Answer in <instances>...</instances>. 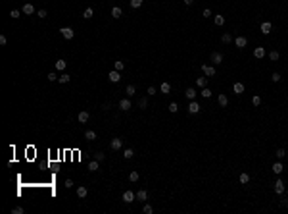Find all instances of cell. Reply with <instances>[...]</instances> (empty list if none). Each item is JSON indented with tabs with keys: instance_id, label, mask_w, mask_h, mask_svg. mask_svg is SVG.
<instances>
[{
	"instance_id": "obj_52",
	"label": "cell",
	"mask_w": 288,
	"mask_h": 214,
	"mask_svg": "<svg viewBox=\"0 0 288 214\" xmlns=\"http://www.w3.org/2000/svg\"><path fill=\"white\" fill-rule=\"evenodd\" d=\"M148 95H150V97H152V95H156V89L154 87H148Z\"/></svg>"
},
{
	"instance_id": "obj_43",
	"label": "cell",
	"mask_w": 288,
	"mask_h": 214,
	"mask_svg": "<svg viewBox=\"0 0 288 214\" xmlns=\"http://www.w3.org/2000/svg\"><path fill=\"white\" fill-rule=\"evenodd\" d=\"M142 212H144V214H152V212H154V208H152V205H144Z\"/></svg>"
},
{
	"instance_id": "obj_20",
	"label": "cell",
	"mask_w": 288,
	"mask_h": 214,
	"mask_svg": "<svg viewBox=\"0 0 288 214\" xmlns=\"http://www.w3.org/2000/svg\"><path fill=\"white\" fill-rule=\"evenodd\" d=\"M217 102H219L221 106H227V104H229V98H227V95H223V93H221L219 97H217Z\"/></svg>"
},
{
	"instance_id": "obj_28",
	"label": "cell",
	"mask_w": 288,
	"mask_h": 214,
	"mask_svg": "<svg viewBox=\"0 0 288 214\" xmlns=\"http://www.w3.org/2000/svg\"><path fill=\"white\" fill-rule=\"evenodd\" d=\"M123 156H125L127 160H131V158L135 156V150H133V149H125V150H123Z\"/></svg>"
},
{
	"instance_id": "obj_11",
	"label": "cell",
	"mask_w": 288,
	"mask_h": 214,
	"mask_svg": "<svg viewBox=\"0 0 288 214\" xmlns=\"http://www.w3.org/2000/svg\"><path fill=\"white\" fill-rule=\"evenodd\" d=\"M184 97H186L188 100H196V89H194V87H188L186 91H184Z\"/></svg>"
},
{
	"instance_id": "obj_38",
	"label": "cell",
	"mask_w": 288,
	"mask_h": 214,
	"mask_svg": "<svg viewBox=\"0 0 288 214\" xmlns=\"http://www.w3.org/2000/svg\"><path fill=\"white\" fill-rule=\"evenodd\" d=\"M58 77H60V75L56 73V71H50V73L46 75V79H48V81H56V79H58Z\"/></svg>"
},
{
	"instance_id": "obj_18",
	"label": "cell",
	"mask_w": 288,
	"mask_h": 214,
	"mask_svg": "<svg viewBox=\"0 0 288 214\" xmlns=\"http://www.w3.org/2000/svg\"><path fill=\"white\" fill-rule=\"evenodd\" d=\"M233 91H234L236 95H242V93H244V83H240V81H238V83H234V85H233Z\"/></svg>"
},
{
	"instance_id": "obj_47",
	"label": "cell",
	"mask_w": 288,
	"mask_h": 214,
	"mask_svg": "<svg viewBox=\"0 0 288 214\" xmlns=\"http://www.w3.org/2000/svg\"><path fill=\"white\" fill-rule=\"evenodd\" d=\"M148 106V98H140L138 100V108H146Z\"/></svg>"
},
{
	"instance_id": "obj_5",
	"label": "cell",
	"mask_w": 288,
	"mask_h": 214,
	"mask_svg": "<svg viewBox=\"0 0 288 214\" xmlns=\"http://www.w3.org/2000/svg\"><path fill=\"white\" fill-rule=\"evenodd\" d=\"M119 108H121L123 112H127V110L133 108V102H131L129 98H121V100H119Z\"/></svg>"
},
{
	"instance_id": "obj_36",
	"label": "cell",
	"mask_w": 288,
	"mask_h": 214,
	"mask_svg": "<svg viewBox=\"0 0 288 214\" xmlns=\"http://www.w3.org/2000/svg\"><path fill=\"white\" fill-rule=\"evenodd\" d=\"M10 16H12V19L21 18V10H12V12H10Z\"/></svg>"
},
{
	"instance_id": "obj_26",
	"label": "cell",
	"mask_w": 288,
	"mask_h": 214,
	"mask_svg": "<svg viewBox=\"0 0 288 214\" xmlns=\"http://www.w3.org/2000/svg\"><path fill=\"white\" fill-rule=\"evenodd\" d=\"M92 16H94V10H92V8H87L85 12H83V18H85V19H90Z\"/></svg>"
},
{
	"instance_id": "obj_13",
	"label": "cell",
	"mask_w": 288,
	"mask_h": 214,
	"mask_svg": "<svg viewBox=\"0 0 288 214\" xmlns=\"http://www.w3.org/2000/svg\"><path fill=\"white\" fill-rule=\"evenodd\" d=\"M21 12H23L25 16H31V14H35V6H33V4H23Z\"/></svg>"
},
{
	"instance_id": "obj_22",
	"label": "cell",
	"mask_w": 288,
	"mask_h": 214,
	"mask_svg": "<svg viewBox=\"0 0 288 214\" xmlns=\"http://www.w3.org/2000/svg\"><path fill=\"white\" fill-rule=\"evenodd\" d=\"M125 93H127V97H135V93H137V87H135V85H127Z\"/></svg>"
},
{
	"instance_id": "obj_21",
	"label": "cell",
	"mask_w": 288,
	"mask_h": 214,
	"mask_svg": "<svg viewBox=\"0 0 288 214\" xmlns=\"http://www.w3.org/2000/svg\"><path fill=\"white\" fill-rule=\"evenodd\" d=\"M148 199V193H146V189H140L137 193V201H146Z\"/></svg>"
},
{
	"instance_id": "obj_32",
	"label": "cell",
	"mask_w": 288,
	"mask_h": 214,
	"mask_svg": "<svg viewBox=\"0 0 288 214\" xmlns=\"http://www.w3.org/2000/svg\"><path fill=\"white\" fill-rule=\"evenodd\" d=\"M129 4H131V8H133V10H137V8H140V6H142V0H131Z\"/></svg>"
},
{
	"instance_id": "obj_44",
	"label": "cell",
	"mask_w": 288,
	"mask_h": 214,
	"mask_svg": "<svg viewBox=\"0 0 288 214\" xmlns=\"http://www.w3.org/2000/svg\"><path fill=\"white\" fill-rule=\"evenodd\" d=\"M25 210H23V206H14L12 208V214H23Z\"/></svg>"
},
{
	"instance_id": "obj_31",
	"label": "cell",
	"mask_w": 288,
	"mask_h": 214,
	"mask_svg": "<svg viewBox=\"0 0 288 214\" xmlns=\"http://www.w3.org/2000/svg\"><path fill=\"white\" fill-rule=\"evenodd\" d=\"M88 170H90V172H96V170H98V160H92V162H88Z\"/></svg>"
},
{
	"instance_id": "obj_27",
	"label": "cell",
	"mask_w": 288,
	"mask_h": 214,
	"mask_svg": "<svg viewBox=\"0 0 288 214\" xmlns=\"http://www.w3.org/2000/svg\"><path fill=\"white\" fill-rule=\"evenodd\" d=\"M238 179H240V183H242V185H246V183L250 182V176H248L246 172H242V174H240V177H238Z\"/></svg>"
},
{
	"instance_id": "obj_35",
	"label": "cell",
	"mask_w": 288,
	"mask_h": 214,
	"mask_svg": "<svg viewBox=\"0 0 288 214\" xmlns=\"http://www.w3.org/2000/svg\"><path fill=\"white\" fill-rule=\"evenodd\" d=\"M85 137H87L88 141H94V139H96V133H94V131H92V129H88L87 133H85Z\"/></svg>"
},
{
	"instance_id": "obj_25",
	"label": "cell",
	"mask_w": 288,
	"mask_h": 214,
	"mask_svg": "<svg viewBox=\"0 0 288 214\" xmlns=\"http://www.w3.org/2000/svg\"><path fill=\"white\" fill-rule=\"evenodd\" d=\"M65 68H67V64H65V60H58V62H56V70H58V71H64Z\"/></svg>"
},
{
	"instance_id": "obj_50",
	"label": "cell",
	"mask_w": 288,
	"mask_h": 214,
	"mask_svg": "<svg viewBox=\"0 0 288 214\" xmlns=\"http://www.w3.org/2000/svg\"><path fill=\"white\" fill-rule=\"evenodd\" d=\"M202 16H204V18H211V10H204V12H202Z\"/></svg>"
},
{
	"instance_id": "obj_23",
	"label": "cell",
	"mask_w": 288,
	"mask_h": 214,
	"mask_svg": "<svg viewBox=\"0 0 288 214\" xmlns=\"http://www.w3.org/2000/svg\"><path fill=\"white\" fill-rule=\"evenodd\" d=\"M71 81V75H67V73H62L58 77V83H69Z\"/></svg>"
},
{
	"instance_id": "obj_6",
	"label": "cell",
	"mask_w": 288,
	"mask_h": 214,
	"mask_svg": "<svg viewBox=\"0 0 288 214\" xmlns=\"http://www.w3.org/2000/svg\"><path fill=\"white\" fill-rule=\"evenodd\" d=\"M284 191H286L284 189V182L282 179H277V182H275V193H277V195H282Z\"/></svg>"
},
{
	"instance_id": "obj_41",
	"label": "cell",
	"mask_w": 288,
	"mask_h": 214,
	"mask_svg": "<svg viewBox=\"0 0 288 214\" xmlns=\"http://www.w3.org/2000/svg\"><path fill=\"white\" fill-rule=\"evenodd\" d=\"M202 97H204V98H210L211 97V91L207 87H204V89H202Z\"/></svg>"
},
{
	"instance_id": "obj_2",
	"label": "cell",
	"mask_w": 288,
	"mask_h": 214,
	"mask_svg": "<svg viewBox=\"0 0 288 214\" xmlns=\"http://www.w3.org/2000/svg\"><path fill=\"white\" fill-rule=\"evenodd\" d=\"M108 79H110L111 83H119V81H121V71H117V70H111L110 73H108Z\"/></svg>"
},
{
	"instance_id": "obj_54",
	"label": "cell",
	"mask_w": 288,
	"mask_h": 214,
	"mask_svg": "<svg viewBox=\"0 0 288 214\" xmlns=\"http://www.w3.org/2000/svg\"><path fill=\"white\" fill-rule=\"evenodd\" d=\"M286 193H288V189H286Z\"/></svg>"
},
{
	"instance_id": "obj_46",
	"label": "cell",
	"mask_w": 288,
	"mask_h": 214,
	"mask_svg": "<svg viewBox=\"0 0 288 214\" xmlns=\"http://www.w3.org/2000/svg\"><path fill=\"white\" fill-rule=\"evenodd\" d=\"M252 102H254V106H259V104H261V97H259V95H256V97L252 98Z\"/></svg>"
},
{
	"instance_id": "obj_49",
	"label": "cell",
	"mask_w": 288,
	"mask_h": 214,
	"mask_svg": "<svg viewBox=\"0 0 288 214\" xmlns=\"http://www.w3.org/2000/svg\"><path fill=\"white\" fill-rule=\"evenodd\" d=\"M37 16H39L41 19H44L46 16H48V12H46V10H39V12H37Z\"/></svg>"
},
{
	"instance_id": "obj_4",
	"label": "cell",
	"mask_w": 288,
	"mask_h": 214,
	"mask_svg": "<svg viewBox=\"0 0 288 214\" xmlns=\"http://www.w3.org/2000/svg\"><path fill=\"white\" fill-rule=\"evenodd\" d=\"M202 71L206 73V77H213V75L217 73L215 68H213V66H210V64H204V66H202Z\"/></svg>"
},
{
	"instance_id": "obj_24",
	"label": "cell",
	"mask_w": 288,
	"mask_h": 214,
	"mask_svg": "<svg viewBox=\"0 0 288 214\" xmlns=\"http://www.w3.org/2000/svg\"><path fill=\"white\" fill-rule=\"evenodd\" d=\"M111 16H114L115 19H119L121 16H123V12H121V8H117V6H115V8H111Z\"/></svg>"
},
{
	"instance_id": "obj_1",
	"label": "cell",
	"mask_w": 288,
	"mask_h": 214,
	"mask_svg": "<svg viewBox=\"0 0 288 214\" xmlns=\"http://www.w3.org/2000/svg\"><path fill=\"white\" fill-rule=\"evenodd\" d=\"M60 33H62V37L67 39V41H71V39L75 37V31L71 27H62V29H60Z\"/></svg>"
},
{
	"instance_id": "obj_14",
	"label": "cell",
	"mask_w": 288,
	"mask_h": 214,
	"mask_svg": "<svg viewBox=\"0 0 288 214\" xmlns=\"http://www.w3.org/2000/svg\"><path fill=\"white\" fill-rule=\"evenodd\" d=\"M254 56H256L257 60L263 58V56H265V48H263V47H256V48H254Z\"/></svg>"
},
{
	"instance_id": "obj_3",
	"label": "cell",
	"mask_w": 288,
	"mask_h": 214,
	"mask_svg": "<svg viewBox=\"0 0 288 214\" xmlns=\"http://www.w3.org/2000/svg\"><path fill=\"white\" fill-rule=\"evenodd\" d=\"M123 147V139H119V137H114V139L110 141V149L111 150H119Z\"/></svg>"
},
{
	"instance_id": "obj_39",
	"label": "cell",
	"mask_w": 288,
	"mask_h": 214,
	"mask_svg": "<svg viewBox=\"0 0 288 214\" xmlns=\"http://www.w3.org/2000/svg\"><path fill=\"white\" fill-rule=\"evenodd\" d=\"M123 68H125V64H123V62H121V60H117V62H115V64H114V70H117V71H121V70H123Z\"/></svg>"
},
{
	"instance_id": "obj_33",
	"label": "cell",
	"mask_w": 288,
	"mask_h": 214,
	"mask_svg": "<svg viewBox=\"0 0 288 214\" xmlns=\"http://www.w3.org/2000/svg\"><path fill=\"white\" fill-rule=\"evenodd\" d=\"M138 177H140V174H138V172H131V174H129V179H131V182H138Z\"/></svg>"
},
{
	"instance_id": "obj_9",
	"label": "cell",
	"mask_w": 288,
	"mask_h": 214,
	"mask_svg": "<svg viewBox=\"0 0 288 214\" xmlns=\"http://www.w3.org/2000/svg\"><path fill=\"white\" fill-rule=\"evenodd\" d=\"M135 199H137V195H135L133 191H125V193H123V203H127V205H129V203H133Z\"/></svg>"
},
{
	"instance_id": "obj_10",
	"label": "cell",
	"mask_w": 288,
	"mask_h": 214,
	"mask_svg": "<svg viewBox=\"0 0 288 214\" xmlns=\"http://www.w3.org/2000/svg\"><path fill=\"white\" fill-rule=\"evenodd\" d=\"M211 64H223V54L221 52H211Z\"/></svg>"
},
{
	"instance_id": "obj_53",
	"label": "cell",
	"mask_w": 288,
	"mask_h": 214,
	"mask_svg": "<svg viewBox=\"0 0 288 214\" xmlns=\"http://www.w3.org/2000/svg\"><path fill=\"white\" fill-rule=\"evenodd\" d=\"M184 4H186V6H192V4H194V0H184Z\"/></svg>"
},
{
	"instance_id": "obj_40",
	"label": "cell",
	"mask_w": 288,
	"mask_h": 214,
	"mask_svg": "<svg viewBox=\"0 0 288 214\" xmlns=\"http://www.w3.org/2000/svg\"><path fill=\"white\" fill-rule=\"evenodd\" d=\"M221 41H223V42H225V44H229V42H231V41H233V37H231L229 33H225L223 37H221Z\"/></svg>"
},
{
	"instance_id": "obj_19",
	"label": "cell",
	"mask_w": 288,
	"mask_h": 214,
	"mask_svg": "<svg viewBox=\"0 0 288 214\" xmlns=\"http://www.w3.org/2000/svg\"><path fill=\"white\" fill-rule=\"evenodd\" d=\"M282 170H284V166L280 162H275L273 164V174H277V176H279V174H282Z\"/></svg>"
},
{
	"instance_id": "obj_7",
	"label": "cell",
	"mask_w": 288,
	"mask_h": 214,
	"mask_svg": "<svg viewBox=\"0 0 288 214\" xmlns=\"http://www.w3.org/2000/svg\"><path fill=\"white\" fill-rule=\"evenodd\" d=\"M200 104L196 102V100H190V104H188V114H198L200 112Z\"/></svg>"
},
{
	"instance_id": "obj_34",
	"label": "cell",
	"mask_w": 288,
	"mask_h": 214,
	"mask_svg": "<svg viewBox=\"0 0 288 214\" xmlns=\"http://www.w3.org/2000/svg\"><path fill=\"white\" fill-rule=\"evenodd\" d=\"M94 158L98 160V162H102V160H106V154L102 153V150H98V153H94Z\"/></svg>"
},
{
	"instance_id": "obj_42",
	"label": "cell",
	"mask_w": 288,
	"mask_h": 214,
	"mask_svg": "<svg viewBox=\"0 0 288 214\" xmlns=\"http://www.w3.org/2000/svg\"><path fill=\"white\" fill-rule=\"evenodd\" d=\"M275 156H277V158H284V156H286V150H284V149H279L277 153H275Z\"/></svg>"
},
{
	"instance_id": "obj_30",
	"label": "cell",
	"mask_w": 288,
	"mask_h": 214,
	"mask_svg": "<svg viewBox=\"0 0 288 214\" xmlns=\"http://www.w3.org/2000/svg\"><path fill=\"white\" fill-rule=\"evenodd\" d=\"M269 58H271V62H277V60L280 58V54H279L277 50H271V52H269Z\"/></svg>"
},
{
	"instance_id": "obj_15",
	"label": "cell",
	"mask_w": 288,
	"mask_h": 214,
	"mask_svg": "<svg viewBox=\"0 0 288 214\" xmlns=\"http://www.w3.org/2000/svg\"><path fill=\"white\" fill-rule=\"evenodd\" d=\"M88 118H90V114H88L87 110L79 112V121H81V124H87V121H88Z\"/></svg>"
},
{
	"instance_id": "obj_37",
	"label": "cell",
	"mask_w": 288,
	"mask_h": 214,
	"mask_svg": "<svg viewBox=\"0 0 288 214\" xmlns=\"http://www.w3.org/2000/svg\"><path fill=\"white\" fill-rule=\"evenodd\" d=\"M167 110H169V112H171V114H175V112H177V110H179V104H177V102H171V104H169V106H167Z\"/></svg>"
},
{
	"instance_id": "obj_48",
	"label": "cell",
	"mask_w": 288,
	"mask_h": 214,
	"mask_svg": "<svg viewBox=\"0 0 288 214\" xmlns=\"http://www.w3.org/2000/svg\"><path fill=\"white\" fill-rule=\"evenodd\" d=\"M271 79H273V83H279V81H280V73H277V71H275V73L271 75Z\"/></svg>"
},
{
	"instance_id": "obj_16",
	"label": "cell",
	"mask_w": 288,
	"mask_h": 214,
	"mask_svg": "<svg viewBox=\"0 0 288 214\" xmlns=\"http://www.w3.org/2000/svg\"><path fill=\"white\" fill-rule=\"evenodd\" d=\"M88 195V189H87V187H77V197H79V199H85V197H87Z\"/></svg>"
},
{
	"instance_id": "obj_8",
	"label": "cell",
	"mask_w": 288,
	"mask_h": 214,
	"mask_svg": "<svg viewBox=\"0 0 288 214\" xmlns=\"http://www.w3.org/2000/svg\"><path fill=\"white\" fill-rule=\"evenodd\" d=\"M259 29H261V33H263V35H269V33L273 31V23H271V21H263Z\"/></svg>"
},
{
	"instance_id": "obj_29",
	"label": "cell",
	"mask_w": 288,
	"mask_h": 214,
	"mask_svg": "<svg viewBox=\"0 0 288 214\" xmlns=\"http://www.w3.org/2000/svg\"><path fill=\"white\" fill-rule=\"evenodd\" d=\"M196 85H198V87H202V89H204V87L207 85V77H198V79H196Z\"/></svg>"
},
{
	"instance_id": "obj_51",
	"label": "cell",
	"mask_w": 288,
	"mask_h": 214,
	"mask_svg": "<svg viewBox=\"0 0 288 214\" xmlns=\"http://www.w3.org/2000/svg\"><path fill=\"white\" fill-rule=\"evenodd\" d=\"M6 42H8V39H6V37H4V35H0V44H2V47H4Z\"/></svg>"
},
{
	"instance_id": "obj_17",
	"label": "cell",
	"mask_w": 288,
	"mask_h": 214,
	"mask_svg": "<svg viewBox=\"0 0 288 214\" xmlns=\"http://www.w3.org/2000/svg\"><path fill=\"white\" fill-rule=\"evenodd\" d=\"M160 91H161L163 95H169V93H171V85L167 83V81H163V83L160 85Z\"/></svg>"
},
{
	"instance_id": "obj_12",
	"label": "cell",
	"mask_w": 288,
	"mask_h": 214,
	"mask_svg": "<svg viewBox=\"0 0 288 214\" xmlns=\"http://www.w3.org/2000/svg\"><path fill=\"white\" fill-rule=\"evenodd\" d=\"M234 44H236L238 48H246L248 39H246V37H236V39H234Z\"/></svg>"
},
{
	"instance_id": "obj_45",
	"label": "cell",
	"mask_w": 288,
	"mask_h": 214,
	"mask_svg": "<svg viewBox=\"0 0 288 214\" xmlns=\"http://www.w3.org/2000/svg\"><path fill=\"white\" fill-rule=\"evenodd\" d=\"M223 23H225L223 16H215V25H223Z\"/></svg>"
}]
</instances>
